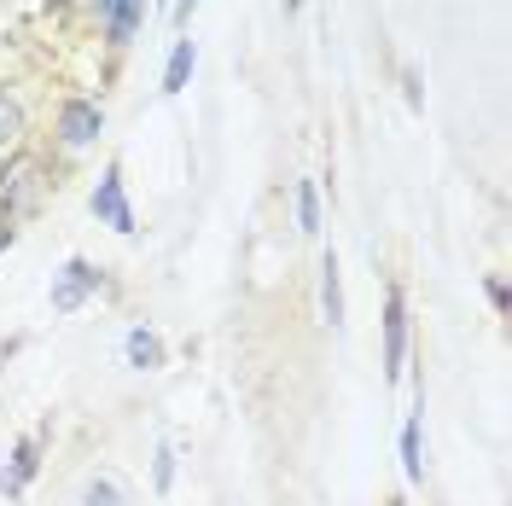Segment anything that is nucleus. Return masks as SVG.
<instances>
[{"mask_svg": "<svg viewBox=\"0 0 512 506\" xmlns=\"http://www.w3.org/2000/svg\"><path fill=\"white\" fill-rule=\"evenodd\" d=\"M47 187H53L47 158L35 152L30 140H24V146H12L6 163H0V216H6V222L35 216V210H41V198H47Z\"/></svg>", "mask_w": 512, "mask_h": 506, "instance_id": "1", "label": "nucleus"}, {"mask_svg": "<svg viewBox=\"0 0 512 506\" xmlns=\"http://www.w3.org/2000/svg\"><path fill=\"white\" fill-rule=\"evenodd\" d=\"M99 134H105V105L94 94H64L59 111H53L59 152H88V146H99Z\"/></svg>", "mask_w": 512, "mask_h": 506, "instance_id": "2", "label": "nucleus"}, {"mask_svg": "<svg viewBox=\"0 0 512 506\" xmlns=\"http://www.w3.org/2000/svg\"><path fill=\"white\" fill-rule=\"evenodd\" d=\"M88 210H94V222H99V227H111L117 239H134V233H140V222H134V204H128L123 163H117V158L99 169L94 192H88Z\"/></svg>", "mask_w": 512, "mask_h": 506, "instance_id": "3", "label": "nucleus"}, {"mask_svg": "<svg viewBox=\"0 0 512 506\" xmlns=\"http://www.w3.org/2000/svg\"><path fill=\"white\" fill-rule=\"evenodd\" d=\"M99 285H105V268H94L88 256H64L59 274H53L47 303H53V315H76L88 297H99Z\"/></svg>", "mask_w": 512, "mask_h": 506, "instance_id": "4", "label": "nucleus"}, {"mask_svg": "<svg viewBox=\"0 0 512 506\" xmlns=\"http://www.w3.org/2000/svg\"><path fill=\"white\" fill-rule=\"evenodd\" d=\"M88 12H94V24L111 53H128L140 24H146V0H88Z\"/></svg>", "mask_w": 512, "mask_h": 506, "instance_id": "5", "label": "nucleus"}, {"mask_svg": "<svg viewBox=\"0 0 512 506\" xmlns=\"http://www.w3.org/2000/svg\"><path fill=\"white\" fill-rule=\"evenodd\" d=\"M384 379L396 384L408 373V297H402V285H390L384 291Z\"/></svg>", "mask_w": 512, "mask_h": 506, "instance_id": "6", "label": "nucleus"}, {"mask_svg": "<svg viewBox=\"0 0 512 506\" xmlns=\"http://www.w3.org/2000/svg\"><path fill=\"white\" fill-rule=\"evenodd\" d=\"M41 448H47V431H30V437L12 443V460L0 466V495H6V501H24V489H30L35 472H41Z\"/></svg>", "mask_w": 512, "mask_h": 506, "instance_id": "7", "label": "nucleus"}, {"mask_svg": "<svg viewBox=\"0 0 512 506\" xmlns=\"http://www.w3.org/2000/svg\"><path fill=\"white\" fill-rule=\"evenodd\" d=\"M123 355H128V367H134V373H158V367H169V349H163L158 326H128Z\"/></svg>", "mask_w": 512, "mask_h": 506, "instance_id": "8", "label": "nucleus"}, {"mask_svg": "<svg viewBox=\"0 0 512 506\" xmlns=\"http://www.w3.org/2000/svg\"><path fill=\"white\" fill-rule=\"evenodd\" d=\"M24 140H30V105H24L18 88L0 82V158H6L12 146H24Z\"/></svg>", "mask_w": 512, "mask_h": 506, "instance_id": "9", "label": "nucleus"}, {"mask_svg": "<svg viewBox=\"0 0 512 506\" xmlns=\"http://www.w3.org/2000/svg\"><path fill=\"white\" fill-rule=\"evenodd\" d=\"M320 320L326 326H344V268H338L332 251L320 256Z\"/></svg>", "mask_w": 512, "mask_h": 506, "instance_id": "10", "label": "nucleus"}, {"mask_svg": "<svg viewBox=\"0 0 512 506\" xmlns=\"http://www.w3.org/2000/svg\"><path fill=\"white\" fill-rule=\"evenodd\" d=\"M402 477L408 483H425V408L408 413V425H402Z\"/></svg>", "mask_w": 512, "mask_h": 506, "instance_id": "11", "label": "nucleus"}, {"mask_svg": "<svg viewBox=\"0 0 512 506\" xmlns=\"http://www.w3.org/2000/svg\"><path fill=\"white\" fill-rule=\"evenodd\" d=\"M192 64H198V47H192V35H181L175 47H169V59H163V94L175 99V94H187V82H192Z\"/></svg>", "mask_w": 512, "mask_h": 506, "instance_id": "12", "label": "nucleus"}, {"mask_svg": "<svg viewBox=\"0 0 512 506\" xmlns=\"http://www.w3.org/2000/svg\"><path fill=\"white\" fill-rule=\"evenodd\" d=\"M291 204H297V233L315 239L320 233V187L315 181H297V198H291Z\"/></svg>", "mask_w": 512, "mask_h": 506, "instance_id": "13", "label": "nucleus"}, {"mask_svg": "<svg viewBox=\"0 0 512 506\" xmlns=\"http://www.w3.org/2000/svg\"><path fill=\"white\" fill-rule=\"evenodd\" d=\"M82 506H128V495L117 477H88L82 483Z\"/></svg>", "mask_w": 512, "mask_h": 506, "instance_id": "14", "label": "nucleus"}, {"mask_svg": "<svg viewBox=\"0 0 512 506\" xmlns=\"http://www.w3.org/2000/svg\"><path fill=\"white\" fill-rule=\"evenodd\" d=\"M169 483H175V443H158V454H152V489L169 495Z\"/></svg>", "mask_w": 512, "mask_h": 506, "instance_id": "15", "label": "nucleus"}, {"mask_svg": "<svg viewBox=\"0 0 512 506\" xmlns=\"http://www.w3.org/2000/svg\"><path fill=\"white\" fill-rule=\"evenodd\" d=\"M483 297H489V309H495V315H507V309H512L507 280H483Z\"/></svg>", "mask_w": 512, "mask_h": 506, "instance_id": "16", "label": "nucleus"}, {"mask_svg": "<svg viewBox=\"0 0 512 506\" xmlns=\"http://www.w3.org/2000/svg\"><path fill=\"white\" fill-rule=\"evenodd\" d=\"M402 88H408V105H425V88H419V70H402Z\"/></svg>", "mask_w": 512, "mask_h": 506, "instance_id": "17", "label": "nucleus"}, {"mask_svg": "<svg viewBox=\"0 0 512 506\" xmlns=\"http://www.w3.org/2000/svg\"><path fill=\"white\" fill-rule=\"evenodd\" d=\"M12 239H18V222H6V216H0V256L12 251Z\"/></svg>", "mask_w": 512, "mask_h": 506, "instance_id": "18", "label": "nucleus"}, {"mask_svg": "<svg viewBox=\"0 0 512 506\" xmlns=\"http://www.w3.org/2000/svg\"><path fill=\"white\" fill-rule=\"evenodd\" d=\"M297 6H303V0H286V12H297Z\"/></svg>", "mask_w": 512, "mask_h": 506, "instance_id": "19", "label": "nucleus"}]
</instances>
